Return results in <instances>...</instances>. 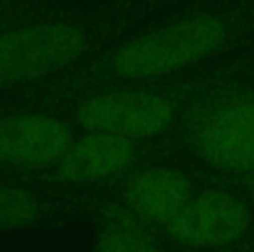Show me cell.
<instances>
[{
	"mask_svg": "<svg viewBox=\"0 0 254 252\" xmlns=\"http://www.w3.org/2000/svg\"><path fill=\"white\" fill-rule=\"evenodd\" d=\"M250 224L252 214L241 199L228 192L208 190L193 196L167 230L182 245L211 250L234 245Z\"/></svg>",
	"mask_w": 254,
	"mask_h": 252,
	"instance_id": "5",
	"label": "cell"
},
{
	"mask_svg": "<svg viewBox=\"0 0 254 252\" xmlns=\"http://www.w3.org/2000/svg\"><path fill=\"white\" fill-rule=\"evenodd\" d=\"M71 6L74 4H55L40 0H0V30L30 19L55 15Z\"/></svg>",
	"mask_w": 254,
	"mask_h": 252,
	"instance_id": "10",
	"label": "cell"
},
{
	"mask_svg": "<svg viewBox=\"0 0 254 252\" xmlns=\"http://www.w3.org/2000/svg\"><path fill=\"white\" fill-rule=\"evenodd\" d=\"M188 140L211 166L235 172H254V98L220 95L195 104L186 122Z\"/></svg>",
	"mask_w": 254,
	"mask_h": 252,
	"instance_id": "3",
	"label": "cell"
},
{
	"mask_svg": "<svg viewBox=\"0 0 254 252\" xmlns=\"http://www.w3.org/2000/svg\"><path fill=\"white\" fill-rule=\"evenodd\" d=\"M40 1H48V3H55V4H76L77 0H40Z\"/></svg>",
	"mask_w": 254,
	"mask_h": 252,
	"instance_id": "11",
	"label": "cell"
},
{
	"mask_svg": "<svg viewBox=\"0 0 254 252\" xmlns=\"http://www.w3.org/2000/svg\"><path fill=\"white\" fill-rule=\"evenodd\" d=\"M40 201L31 190L15 184H0V229L31 223L40 212Z\"/></svg>",
	"mask_w": 254,
	"mask_h": 252,
	"instance_id": "9",
	"label": "cell"
},
{
	"mask_svg": "<svg viewBox=\"0 0 254 252\" xmlns=\"http://www.w3.org/2000/svg\"><path fill=\"white\" fill-rule=\"evenodd\" d=\"M116 24L115 9L74 4L0 30V98L91 59L112 37Z\"/></svg>",
	"mask_w": 254,
	"mask_h": 252,
	"instance_id": "1",
	"label": "cell"
},
{
	"mask_svg": "<svg viewBox=\"0 0 254 252\" xmlns=\"http://www.w3.org/2000/svg\"><path fill=\"white\" fill-rule=\"evenodd\" d=\"M135 154V140L106 132H79L51 166L36 174L64 186L94 184L127 171Z\"/></svg>",
	"mask_w": 254,
	"mask_h": 252,
	"instance_id": "6",
	"label": "cell"
},
{
	"mask_svg": "<svg viewBox=\"0 0 254 252\" xmlns=\"http://www.w3.org/2000/svg\"><path fill=\"white\" fill-rule=\"evenodd\" d=\"M79 131L58 114L0 104V169L36 174L51 166Z\"/></svg>",
	"mask_w": 254,
	"mask_h": 252,
	"instance_id": "4",
	"label": "cell"
},
{
	"mask_svg": "<svg viewBox=\"0 0 254 252\" xmlns=\"http://www.w3.org/2000/svg\"><path fill=\"white\" fill-rule=\"evenodd\" d=\"M186 175L170 168H149L132 174L124 187V202L146 223L168 227L192 201Z\"/></svg>",
	"mask_w": 254,
	"mask_h": 252,
	"instance_id": "7",
	"label": "cell"
},
{
	"mask_svg": "<svg viewBox=\"0 0 254 252\" xmlns=\"http://www.w3.org/2000/svg\"><path fill=\"white\" fill-rule=\"evenodd\" d=\"M252 175V180H250V184H252V187H253V190H254V172L253 174H250Z\"/></svg>",
	"mask_w": 254,
	"mask_h": 252,
	"instance_id": "12",
	"label": "cell"
},
{
	"mask_svg": "<svg viewBox=\"0 0 254 252\" xmlns=\"http://www.w3.org/2000/svg\"><path fill=\"white\" fill-rule=\"evenodd\" d=\"M34 108L58 114L79 132H106L131 140L159 135L174 119L165 98L132 88L94 89Z\"/></svg>",
	"mask_w": 254,
	"mask_h": 252,
	"instance_id": "2",
	"label": "cell"
},
{
	"mask_svg": "<svg viewBox=\"0 0 254 252\" xmlns=\"http://www.w3.org/2000/svg\"><path fill=\"white\" fill-rule=\"evenodd\" d=\"M143 223L127 206L109 208L95 252H162Z\"/></svg>",
	"mask_w": 254,
	"mask_h": 252,
	"instance_id": "8",
	"label": "cell"
}]
</instances>
